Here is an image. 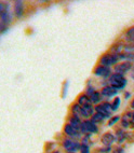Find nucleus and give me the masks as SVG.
<instances>
[{
  "mask_svg": "<svg viewBox=\"0 0 134 153\" xmlns=\"http://www.w3.org/2000/svg\"><path fill=\"white\" fill-rule=\"evenodd\" d=\"M110 84H112V86H114V88H116L118 90V88H122L124 85H126L127 81L126 79L123 78V76H121V74H112V76H110Z\"/></svg>",
  "mask_w": 134,
  "mask_h": 153,
  "instance_id": "nucleus-1",
  "label": "nucleus"
},
{
  "mask_svg": "<svg viewBox=\"0 0 134 153\" xmlns=\"http://www.w3.org/2000/svg\"><path fill=\"white\" fill-rule=\"evenodd\" d=\"M95 110L97 113H101V114H103L106 118V117H109L110 113H112V111H114L112 110V106H110L109 104H102L100 105V106H96L95 107Z\"/></svg>",
  "mask_w": 134,
  "mask_h": 153,
  "instance_id": "nucleus-2",
  "label": "nucleus"
},
{
  "mask_svg": "<svg viewBox=\"0 0 134 153\" xmlns=\"http://www.w3.org/2000/svg\"><path fill=\"white\" fill-rule=\"evenodd\" d=\"M81 131L85 134H88V133H96L97 131V127H96L93 122L85 121V122H82L81 124Z\"/></svg>",
  "mask_w": 134,
  "mask_h": 153,
  "instance_id": "nucleus-3",
  "label": "nucleus"
},
{
  "mask_svg": "<svg viewBox=\"0 0 134 153\" xmlns=\"http://www.w3.org/2000/svg\"><path fill=\"white\" fill-rule=\"evenodd\" d=\"M118 60V57L117 55H104L103 57L101 58V64L102 66H110L112 65V64H115L116 62Z\"/></svg>",
  "mask_w": 134,
  "mask_h": 153,
  "instance_id": "nucleus-4",
  "label": "nucleus"
},
{
  "mask_svg": "<svg viewBox=\"0 0 134 153\" xmlns=\"http://www.w3.org/2000/svg\"><path fill=\"white\" fill-rule=\"evenodd\" d=\"M80 147H81V146H80L78 142L73 141V140H70V139H66L65 141H64V148H65L68 152H74V151L80 149Z\"/></svg>",
  "mask_w": 134,
  "mask_h": 153,
  "instance_id": "nucleus-5",
  "label": "nucleus"
},
{
  "mask_svg": "<svg viewBox=\"0 0 134 153\" xmlns=\"http://www.w3.org/2000/svg\"><path fill=\"white\" fill-rule=\"evenodd\" d=\"M131 68V64L130 63H122V64H119L118 66H116L115 71L117 74H121L122 76L124 72L129 70V69Z\"/></svg>",
  "mask_w": 134,
  "mask_h": 153,
  "instance_id": "nucleus-6",
  "label": "nucleus"
},
{
  "mask_svg": "<svg viewBox=\"0 0 134 153\" xmlns=\"http://www.w3.org/2000/svg\"><path fill=\"white\" fill-rule=\"evenodd\" d=\"M95 74L100 76H107L110 74V69L107 66H99L95 69Z\"/></svg>",
  "mask_w": 134,
  "mask_h": 153,
  "instance_id": "nucleus-7",
  "label": "nucleus"
},
{
  "mask_svg": "<svg viewBox=\"0 0 134 153\" xmlns=\"http://www.w3.org/2000/svg\"><path fill=\"white\" fill-rule=\"evenodd\" d=\"M64 131H65V133L68 135L69 137H76V136H78V134H79V131H78L77 128H75L74 126H71L70 124H67V125L65 126Z\"/></svg>",
  "mask_w": 134,
  "mask_h": 153,
  "instance_id": "nucleus-8",
  "label": "nucleus"
},
{
  "mask_svg": "<svg viewBox=\"0 0 134 153\" xmlns=\"http://www.w3.org/2000/svg\"><path fill=\"white\" fill-rule=\"evenodd\" d=\"M117 94V88H114V86H107L104 88V90L102 91V95L106 96V97H110V96Z\"/></svg>",
  "mask_w": 134,
  "mask_h": 153,
  "instance_id": "nucleus-9",
  "label": "nucleus"
},
{
  "mask_svg": "<svg viewBox=\"0 0 134 153\" xmlns=\"http://www.w3.org/2000/svg\"><path fill=\"white\" fill-rule=\"evenodd\" d=\"M114 140H115V137H114L112 134H109V133L105 134L104 136H103V138H102V141H103V143H104L105 146H110L112 142H114Z\"/></svg>",
  "mask_w": 134,
  "mask_h": 153,
  "instance_id": "nucleus-10",
  "label": "nucleus"
},
{
  "mask_svg": "<svg viewBox=\"0 0 134 153\" xmlns=\"http://www.w3.org/2000/svg\"><path fill=\"white\" fill-rule=\"evenodd\" d=\"M93 108L91 105H87V106L81 107V114L85 115V117H90L93 113Z\"/></svg>",
  "mask_w": 134,
  "mask_h": 153,
  "instance_id": "nucleus-11",
  "label": "nucleus"
},
{
  "mask_svg": "<svg viewBox=\"0 0 134 153\" xmlns=\"http://www.w3.org/2000/svg\"><path fill=\"white\" fill-rule=\"evenodd\" d=\"M78 104L80 107L87 106V105H91V99L88 97L87 95H81L78 99Z\"/></svg>",
  "mask_w": 134,
  "mask_h": 153,
  "instance_id": "nucleus-12",
  "label": "nucleus"
},
{
  "mask_svg": "<svg viewBox=\"0 0 134 153\" xmlns=\"http://www.w3.org/2000/svg\"><path fill=\"white\" fill-rule=\"evenodd\" d=\"M69 124H70L71 126H74L75 128H77L78 131H81V124L82 123H80V120H79L78 117H74V118H71L70 123Z\"/></svg>",
  "mask_w": 134,
  "mask_h": 153,
  "instance_id": "nucleus-13",
  "label": "nucleus"
},
{
  "mask_svg": "<svg viewBox=\"0 0 134 153\" xmlns=\"http://www.w3.org/2000/svg\"><path fill=\"white\" fill-rule=\"evenodd\" d=\"M132 115H133V113H130V112H128V113H126V114L123 115L122 124L124 127H128V126L130 125V120L132 119Z\"/></svg>",
  "mask_w": 134,
  "mask_h": 153,
  "instance_id": "nucleus-14",
  "label": "nucleus"
},
{
  "mask_svg": "<svg viewBox=\"0 0 134 153\" xmlns=\"http://www.w3.org/2000/svg\"><path fill=\"white\" fill-rule=\"evenodd\" d=\"M14 11H15L16 16H21V15H22L23 14V3H22V1H17V2L15 3Z\"/></svg>",
  "mask_w": 134,
  "mask_h": 153,
  "instance_id": "nucleus-15",
  "label": "nucleus"
},
{
  "mask_svg": "<svg viewBox=\"0 0 134 153\" xmlns=\"http://www.w3.org/2000/svg\"><path fill=\"white\" fill-rule=\"evenodd\" d=\"M10 19H11V17H10V15H9V13L7 11L1 13V21H2V24H8V23L10 22Z\"/></svg>",
  "mask_w": 134,
  "mask_h": 153,
  "instance_id": "nucleus-16",
  "label": "nucleus"
},
{
  "mask_svg": "<svg viewBox=\"0 0 134 153\" xmlns=\"http://www.w3.org/2000/svg\"><path fill=\"white\" fill-rule=\"evenodd\" d=\"M127 39L130 40V41H134V27L130 28L127 31Z\"/></svg>",
  "mask_w": 134,
  "mask_h": 153,
  "instance_id": "nucleus-17",
  "label": "nucleus"
},
{
  "mask_svg": "<svg viewBox=\"0 0 134 153\" xmlns=\"http://www.w3.org/2000/svg\"><path fill=\"white\" fill-rule=\"evenodd\" d=\"M90 99H91V101H92V102H94V104H95V102H99V101H100V93H97V92H94V93L90 96Z\"/></svg>",
  "mask_w": 134,
  "mask_h": 153,
  "instance_id": "nucleus-18",
  "label": "nucleus"
},
{
  "mask_svg": "<svg viewBox=\"0 0 134 153\" xmlns=\"http://www.w3.org/2000/svg\"><path fill=\"white\" fill-rule=\"evenodd\" d=\"M73 112H74L75 117H77L79 113L81 114V107H80L79 105H74V106H73Z\"/></svg>",
  "mask_w": 134,
  "mask_h": 153,
  "instance_id": "nucleus-19",
  "label": "nucleus"
},
{
  "mask_svg": "<svg viewBox=\"0 0 134 153\" xmlns=\"http://www.w3.org/2000/svg\"><path fill=\"white\" fill-rule=\"evenodd\" d=\"M105 119V117L101 113H96V114L93 115V122H101Z\"/></svg>",
  "mask_w": 134,
  "mask_h": 153,
  "instance_id": "nucleus-20",
  "label": "nucleus"
},
{
  "mask_svg": "<svg viewBox=\"0 0 134 153\" xmlns=\"http://www.w3.org/2000/svg\"><path fill=\"white\" fill-rule=\"evenodd\" d=\"M80 150H81V153H89V148H88V146L85 145V143H82L81 145Z\"/></svg>",
  "mask_w": 134,
  "mask_h": 153,
  "instance_id": "nucleus-21",
  "label": "nucleus"
},
{
  "mask_svg": "<svg viewBox=\"0 0 134 153\" xmlns=\"http://www.w3.org/2000/svg\"><path fill=\"white\" fill-rule=\"evenodd\" d=\"M119 102H120V99L119 98H116L115 99V102H114V105H112V110H116L118 108V106H119Z\"/></svg>",
  "mask_w": 134,
  "mask_h": 153,
  "instance_id": "nucleus-22",
  "label": "nucleus"
},
{
  "mask_svg": "<svg viewBox=\"0 0 134 153\" xmlns=\"http://www.w3.org/2000/svg\"><path fill=\"white\" fill-rule=\"evenodd\" d=\"M118 120H119V117H115V118L112 119V120L109 121V123H108V125H109V126H110V125H112V124L116 123V122H117Z\"/></svg>",
  "mask_w": 134,
  "mask_h": 153,
  "instance_id": "nucleus-23",
  "label": "nucleus"
},
{
  "mask_svg": "<svg viewBox=\"0 0 134 153\" xmlns=\"http://www.w3.org/2000/svg\"><path fill=\"white\" fill-rule=\"evenodd\" d=\"M122 153V149H120V148H118V149H116V150H115V152H114V153Z\"/></svg>",
  "mask_w": 134,
  "mask_h": 153,
  "instance_id": "nucleus-24",
  "label": "nucleus"
},
{
  "mask_svg": "<svg viewBox=\"0 0 134 153\" xmlns=\"http://www.w3.org/2000/svg\"><path fill=\"white\" fill-rule=\"evenodd\" d=\"M131 107H132V108H134V100L132 101V104H131Z\"/></svg>",
  "mask_w": 134,
  "mask_h": 153,
  "instance_id": "nucleus-25",
  "label": "nucleus"
},
{
  "mask_svg": "<svg viewBox=\"0 0 134 153\" xmlns=\"http://www.w3.org/2000/svg\"><path fill=\"white\" fill-rule=\"evenodd\" d=\"M132 120H133V122H134V112H133V115H132Z\"/></svg>",
  "mask_w": 134,
  "mask_h": 153,
  "instance_id": "nucleus-26",
  "label": "nucleus"
},
{
  "mask_svg": "<svg viewBox=\"0 0 134 153\" xmlns=\"http://www.w3.org/2000/svg\"><path fill=\"white\" fill-rule=\"evenodd\" d=\"M54 153H60V152H54Z\"/></svg>",
  "mask_w": 134,
  "mask_h": 153,
  "instance_id": "nucleus-27",
  "label": "nucleus"
}]
</instances>
